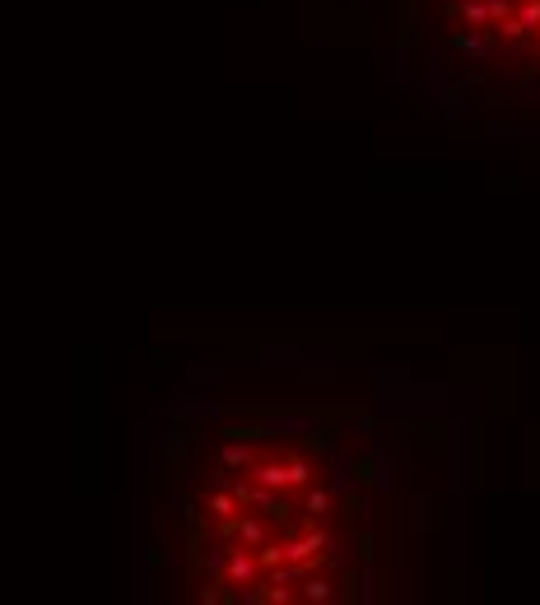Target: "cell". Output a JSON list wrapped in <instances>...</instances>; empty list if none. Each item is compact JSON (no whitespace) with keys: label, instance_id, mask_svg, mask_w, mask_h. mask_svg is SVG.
Segmentation results:
<instances>
[{"label":"cell","instance_id":"obj_1","mask_svg":"<svg viewBox=\"0 0 540 605\" xmlns=\"http://www.w3.org/2000/svg\"><path fill=\"white\" fill-rule=\"evenodd\" d=\"M443 429L368 377H219L173 401L145 480V564L187 605L410 596Z\"/></svg>","mask_w":540,"mask_h":605},{"label":"cell","instance_id":"obj_2","mask_svg":"<svg viewBox=\"0 0 540 605\" xmlns=\"http://www.w3.org/2000/svg\"><path fill=\"white\" fill-rule=\"evenodd\" d=\"M396 61L452 112L540 126V0H392Z\"/></svg>","mask_w":540,"mask_h":605}]
</instances>
